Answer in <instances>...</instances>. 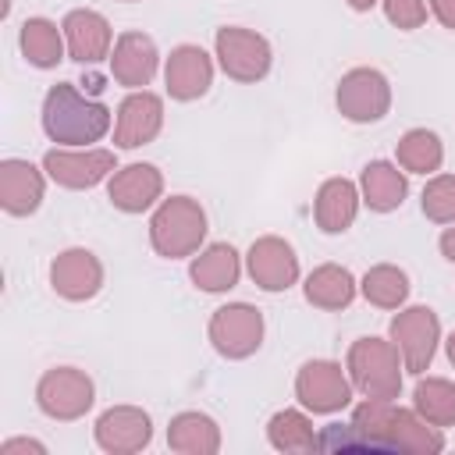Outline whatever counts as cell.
I'll return each mask as SVG.
<instances>
[{
    "mask_svg": "<svg viewBox=\"0 0 455 455\" xmlns=\"http://www.w3.org/2000/svg\"><path fill=\"white\" fill-rule=\"evenodd\" d=\"M380 7H384V18L402 32L419 28L427 21V11H430L427 0H380Z\"/></svg>",
    "mask_w": 455,
    "mask_h": 455,
    "instance_id": "1f68e13d",
    "label": "cell"
},
{
    "mask_svg": "<svg viewBox=\"0 0 455 455\" xmlns=\"http://www.w3.org/2000/svg\"><path fill=\"white\" fill-rule=\"evenodd\" d=\"M395 164L405 174H434L444 164V142L430 128H409L395 146Z\"/></svg>",
    "mask_w": 455,
    "mask_h": 455,
    "instance_id": "83f0119b",
    "label": "cell"
},
{
    "mask_svg": "<svg viewBox=\"0 0 455 455\" xmlns=\"http://www.w3.org/2000/svg\"><path fill=\"white\" fill-rule=\"evenodd\" d=\"M18 46H21V57L39 71H50L68 57L64 28L50 18H25L18 32Z\"/></svg>",
    "mask_w": 455,
    "mask_h": 455,
    "instance_id": "484cf974",
    "label": "cell"
},
{
    "mask_svg": "<svg viewBox=\"0 0 455 455\" xmlns=\"http://www.w3.org/2000/svg\"><path fill=\"white\" fill-rule=\"evenodd\" d=\"M419 210L434 224H455V174H434L423 185Z\"/></svg>",
    "mask_w": 455,
    "mask_h": 455,
    "instance_id": "4dcf8cb0",
    "label": "cell"
},
{
    "mask_svg": "<svg viewBox=\"0 0 455 455\" xmlns=\"http://www.w3.org/2000/svg\"><path fill=\"white\" fill-rule=\"evenodd\" d=\"M302 295L309 306L323 309V313H338V309H348L359 295V281L352 277L348 267L341 263H320L306 274L302 281Z\"/></svg>",
    "mask_w": 455,
    "mask_h": 455,
    "instance_id": "7402d4cb",
    "label": "cell"
},
{
    "mask_svg": "<svg viewBox=\"0 0 455 455\" xmlns=\"http://www.w3.org/2000/svg\"><path fill=\"white\" fill-rule=\"evenodd\" d=\"M96 448L107 455H132L149 448L153 441V419L146 409L139 405H110L100 412L96 427H92Z\"/></svg>",
    "mask_w": 455,
    "mask_h": 455,
    "instance_id": "7c38bea8",
    "label": "cell"
},
{
    "mask_svg": "<svg viewBox=\"0 0 455 455\" xmlns=\"http://www.w3.org/2000/svg\"><path fill=\"white\" fill-rule=\"evenodd\" d=\"M412 409L434 427H455V380L448 377H423L412 387Z\"/></svg>",
    "mask_w": 455,
    "mask_h": 455,
    "instance_id": "f546056e",
    "label": "cell"
},
{
    "mask_svg": "<svg viewBox=\"0 0 455 455\" xmlns=\"http://www.w3.org/2000/svg\"><path fill=\"white\" fill-rule=\"evenodd\" d=\"M352 377L334 359H309L295 373V398L313 416H334L345 405H352Z\"/></svg>",
    "mask_w": 455,
    "mask_h": 455,
    "instance_id": "9c48e42d",
    "label": "cell"
},
{
    "mask_svg": "<svg viewBox=\"0 0 455 455\" xmlns=\"http://www.w3.org/2000/svg\"><path fill=\"white\" fill-rule=\"evenodd\" d=\"M263 334H267L263 313L249 302H228V306L213 309V316L206 323V338H210L213 352L224 359H235V363L256 355L263 345Z\"/></svg>",
    "mask_w": 455,
    "mask_h": 455,
    "instance_id": "ba28073f",
    "label": "cell"
},
{
    "mask_svg": "<svg viewBox=\"0 0 455 455\" xmlns=\"http://www.w3.org/2000/svg\"><path fill=\"white\" fill-rule=\"evenodd\" d=\"M245 270L263 291H288L299 281V256L288 238L259 235L245 252Z\"/></svg>",
    "mask_w": 455,
    "mask_h": 455,
    "instance_id": "4fadbf2b",
    "label": "cell"
},
{
    "mask_svg": "<svg viewBox=\"0 0 455 455\" xmlns=\"http://www.w3.org/2000/svg\"><path fill=\"white\" fill-rule=\"evenodd\" d=\"M43 171L53 185L85 192L107 181L117 171V160L110 149H96V146H53L43 156Z\"/></svg>",
    "mask_w": 455,
    "mask_h": 455,
    "instance_id": "30bf717a",
    "label": "cell"
},
{
    "mask_svg": "<svg viewBox=\"0 0 455 455\" xmlns=\"http://www.w3.org/2000/svg\"><path fill=\"white\" fill-rule=\"evenodd\" d=\"M167 448L178 455H217L220 451V427L213 416L199 409H185L167 423Z\"/></svg>",
    "mask_w": 455,
    "mask_h": 455,
    "instance_id": "d4e9b609",
    "label": "cell"
},
{
    "mask_svg": "<svg viewBox=\"0 0 455 455\" xmlns=\"http://www.w3.org/2000/svg\"><path fill=\"white\" fill-rule=\"evenodd\" d=\"M334 103H338V114L352 124H373V121H384L387 110H391V82L380 68H348L341 78H338V89H334Z\"/></svg>",
    "mask_w": 455,
    "mask_h": 455,
    "instance_id": "52a82bcc",
    "label": "cell"
},
{
    "mask_svg": "<svg viewBox=\"0 0 455 455\" xmlns=\"http://www.w3.org/2000/svg\"><path fill=\"white\" fill-rule=\"evenodd\" d=\"M0 455H46V444L36 437H7L0 444Z\"/></svg>",
    "mask_w": 455,
    "mask_h": 455,
    "instance_id": "d6a6232c",
    "label": "cell"
},
{
    "mask_svg": "<svg viewBox=\"0 0 455 455\" xmlns=\"http://www.w3.org/2000/svg\"><path fill=\"white\" fill-rule=\"evenodd\" d=\"M444 352H448V363L455 366V331L448 334V341H444Z\"/></svg>",
    "mask_w": 455,
    "mask_h": 455,
    "instance_id": "8d00e7d4",
    "label": "cell"
},
{
    "mask_svg": "<svg viewBox=\"0 0 455 455\" xmlns=\"http://www.w3.org/2000/svg\"><path fill=\"white\" fill-rule=\"evenodd\" d=\"M188 277L199 291H210V295H220V291H231L242 277V256L231 242H210L203 245L192 263H188Z\"/></svg>",
    "mask_w": 455,
    "mask_h": 455,
    "instance_id": "44dd1931",
    "label": "cell"
},
{
    "mask_svg": "<svg viewBox=\"0 0 455 455\" xmlns=\"http://www.w3.org/2000/svg\"><path fill=\"white\" fill-rule=\"evenodd\" d=\"M39 117H43L46 139L57 142V146H92L114 124L110 107L100 103V100L82 96L71 82H57V85L46 89Z\"/></svg>",
    "mask_w": 455,
    "mask_h": 455,
    "instance_id": "6da1fadb",
    "label": "cell"
},
{
    "mask_svg": "<svg viewBox=\"0 0 455 455\" xmlns=\"http://www.w3.org/2000/svg\"><path fill=\"white\" fill-rule=\"evenodd\" d=\"M345 4H348L352 11H370V7L377 4V0H345Z\"/></svg>",
    "mask_w": 455,
    "mask_h": 455,
    "instance_id": "d590c367",
    "label": "cell"
},
{
    "mask_svg": "<svg viewBox=\"0 0 455 455\" xmlns=\"http://www.w3.org/2000/svg\"><path fill=\"white\" fill-rule=\"evenodd\" d=\"M164 128V100L149 89H132L117 103L114 117V146L117 149H139L153 142Z\"/></svg>",
    "mask_w": 455,
    "mask_h": 455,
    "instance_id": "9a60e30c",
    "label": "cell"
},
{
    "mask_svg": "<svg viewBox=\"0 0 455 455\" xmlns=\"http://www.w3.org/2000/svg\"><path fill=\"white\" fill-rule=\"evenodd\" d=\"M206 210L192 196H171L153 206L149 217V245L164 259L196 256L206 242Z\"/></svg>",
    "mask_w": 455,
    "mask_h": 455,
    "instance_id": "7a4b0ae2",
    "label": "cell"
},
{
    "mask_svg": "<svg viewBox=\"0 0 455 455\" xmlns=\"http://www.w3.org/2000/svg\"><path fill=\"white\" fill-rule=\"evenodd\" d=\"M121 4H135V0H121Z\"/></svg>",
    "mask_w": 455,
    "mask_h": 455,
    "instance_id": "74e56055",
    "label": "cell"
},
{
    "mask_svg": "<svg viewBox=\"0 0 455 455\" xmlns=\"http://www.w3.org/2000/svg\"><path fill=\"white\" fill-rule=\"evenodd\" d=\"M427 7H430V14L437 18L441 28L455 32V0H427Z\"/></svg>",
    "mask_w": 455,
    "mask_h": 455,
    "instance_id": "836d02e7",
    "label": "cell"
},
{
    "mask_svg": "<svg viewBox=\"0 0 455 455\" xmlns=\"http://www.w3.org/2000/svg\"><path fill=\"white\" fill-rule=\"evenodd\" d=\"M267 441L274 451H291V455L320 451V434L313 430V419L302 409H277L267 419Z\"/></svg>",
    "mask_w": 455,
    "mask_h": 455,
    "instance_id": "4316f807",
    "label": "cell"
},
{
    "mask_svg": "<svg viewBox=\"0 0 455 455\" xmlns=\"http://www.w3.org/2000/svg\"><path fill=\"white\" fill-rule=\"evenodd\" d=\"M387 338L395 341L402 363H405V373L419 377L430 370L434 355H437V345H441V320L430 306H402L395 316H391V327H387Z\"/></svg>",
    "mask_w": 455,
    "mask_h": 455,
    "instance_id": "8992f818",
    "label": "cell"
},
{
    "mask_svg": "<svg viewBox=\"0 0 455 455\" xmlns=\"http://www.w3.org/2000/svg\"><path fill=\"white\" fill-rule=\"evenodd\" d=\"M213 57L220 64V71L235 82L256 85L270 75L274 64V50L267 43V36L245 28V25H224L213 36Z\"/></svg>",
    "mask_w": 455,
    "mask_h": 455,
    "instance_id": "277c9868",
    "label": "cell"
},
{
    "mask_svg": "<svg viewBox=\"0 0 455 455\" xmlns=\"http://www.w3.org/2000/svg\"><path fill=\"white\" fill-rule=\"evenodd\" d=\"M437 249H441V256H444L448 263H455V224H444V231H441V238H437Z\"/></svg>",
    "mask_w": 455,
    "mask_h": 455,
    "instance_id": "e575fe53",
    "label": "cell"
},
{
    "mask_svg": "<svg viewBox=\"0 0 455 455\" xmlns=\"http://www.w3.org/2000/svg\"><path fill=\"white\" fill-rule=\"evenodd\" d=\"M409 288H412L409 274L402 267H395V263H377L359 281L363 299L370 306H377V309H402L409 302Z\"/></svg>",
    "mask_w": 455,
    "mask_h": 455,
    "instance_id": "f1b7e54d",
    "label": "cell"
},
{
    "mask_svg": "<svg viewBox=\"0 0 455 455\" xmlns=\"http://www.w3.org/2000/svg\"><path fill=\"white\" fill-rule=\"evenodd\" d=\"M160 50L146 32H121L110 50V75L124 89H146L156 78Z\"/></svg>",
    "mask_w": 455,
    "mask_h": 455,
    "instance_id": "d6986e66",
    "label": "cell"
},
{
    "mask_svg": "<svg viewBox=\"0 0 455 455\" xmlns=\"http://www.w3.org/2000/svg\"><path fill=\"white\" fill-rule=\"evenodd\" d=\"M164 85H167V96L178 103L203 100L213 85V57L196 43L174 46L164 60Z\"/></svg>",
    "mask_w": 455,
    "mask_h": 455,
    "instance_id": "5bb4252c",
    "label": "cell"
},
{
    "mask_svg": "<svg viewBox=\"0 0 455 455\" xmlns=\"http://www.w3.org/2000/svg\"><path fill=\"white\" fill-rule=\"evenodd\" d=\"M345 370L352 377V387L363 398H384L395 402L405 384V363L391 338H355L345 355Z\"/></svg>",
    "mask_w": 455,
    "mask_h": 455,
    "instance_id": "3957f363",
    "label": "cell"
},
{
    "mask_svg": "<svg viewBox=\"0 0 455 455\" xmlns=\"http://www.w3.org/2000/svg\"><path fill=\"white\" fill-rule=\"evenodd\" d=\"M107 199L121 213H146L164 199V174L156 164H124L107 178Z\"/></svg>",
    "mask_w": 455,
    "mask_h": 455,
    "instance_id": "2e32d148",
    "label": "cell"
},
{
    "mask_svg": "<svg viewBox=\"0 0 455 455\" xmlns=\"http://www.w3.org/2000/svg\"><path fill=\"white\" fill-rule=\"evenodd\" d=\"M64 28V43H68V57L78 60V64H100V60H110V50H114V28L110 21L92 11V7H75L64 14L60 21Z\"/></svg>",
    "mask_w": 455,
    "mask_h": 455,
    "instance_id": "e0dca14e",
    "label": "cell"
},
{
    "mask_svg": "<svg viewBox=\"0 0 455 455\" xmlns=\"http://www.w3.org/2000/svg\"><path fill=\"white\" fill-rule=\"evenodd\" d=\"M359 206H363V196H359V185L355 181H348V178H327L316 188L313 220H316V228L323 235H345L355 224Z\"/></svg>",
    "mask_w": 455,
    "mask_h": 455,
    "instance_id": "ffe728a7",
    "label": "cell"
},
{
    "mask_svg": "<svg viewBox=\"0 0 455 455\" xmlns=\"http://www.w3.org/2000/svg\"><path fill=\"white\" fill-rule=\"evenodd\" d=\"M46 196V171L32 160L7 156L0 164V206L7 217H32Z\"/></svg>",
    "mask_w": 455,
    "mask_h": 455,
    "instance_id": "ac0fdd59",
    "label": "cell"
},
{
    "mask_svg": "<svg viewBox=\"0 0 455 455\" xmlns=\"http://www.w3.org/2000/svg\"><path fill=\"white\" fill-rule=\"evenodd\" d=\"M36 405L46 419L75 423L96 405V384L78 366H53L36 384Z\"/></svg>",
    "mask_w": 455,
    "mask_h": 455,
    "instance_id": "5b68a950",
    "label": "cell"
},
{
    "mask_svg": "<svg viewBox=\"0 0 455 455\" xmlns=\"http://www.w3.org/2000/svg\"><path fill=\"white\" fill-rule=\"evenodd\" d=\"M387 444L391 451H405V455H437L444 451V430L427 423L416 409H391V427H387Z\"/></svg>",
    "mask_w": 455,
    "mask_h": 455,
    "instance_id": "cb8c5ba5",
    "label": "cell"
},
{
    "mask_svg": "<svg viewBox=\"0 0 455 455\" xmlns=\"http://www.w3.org/2000/svg\"><path fill=\"white\" fill-rule=\"evenodd\" d=\"M103 281H107V270H103V263H100V256L92 249L71 245V249L57 252L53 263H50V288L64 302H89V299H96Z\"/></svg>",
    "mask_w": 455,
    "mask_h": 455,
    "instance_id": "8fae6325",
    "label": "cell"
},
{
    "mask_svg": "<svg viewBox=\"0 0 455 455\" xmlns=\"http://www.w3.org/2000/svg\"><path fill=\"white\" fill-rule=\"evenodd\" d=\"M359 196L373 213H391L409 196V174L391 160H370L359 174Z\"/></svg>",
    "mask_w": 455,
    "mask_h": 455,
    "instance_id": "603a6c76",
    "label": "cell"
}]
</instances>
